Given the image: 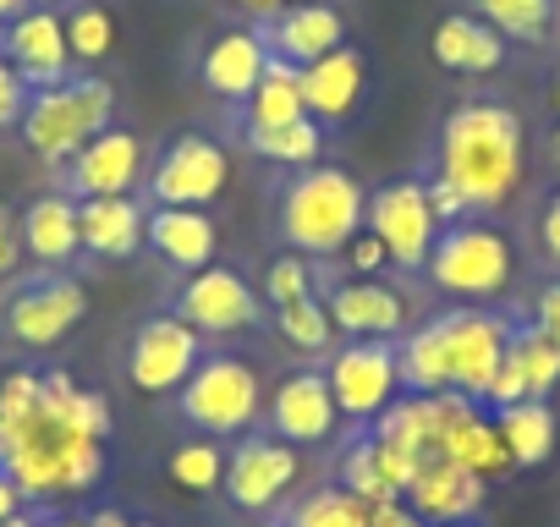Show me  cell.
I'll use <instances>...</instances> for the list:
<instances>
[{
    "mask_svg": "<svg viewBox=\"0 0 560 527\" xmlns=\"http://www.w3.org/2000/svg\"><path fill=\"white\" fill-rule=\"evenodd\" d=\"M105 434H110V407L105 396L83 390L72 374H45L39 407L7 429V472L18 478L23 500H56V494H83L105 472Z\"/></svg>",
    "mask_w": 560,
    "mask_h": 527,
    "instance_id": "6da1fadb",
    "label": "cell"
},
{
    "mask_svg": "<svg viewBox=\"0 0 560 527\" xmlns=\"http://www.w3.org/2000/svg\"><path fill=\"white\" fill-rule=\"evenodd\" d=\"M527 165V132L522 116L500 99H467L440 127V176L462 192L467 214L500 209L522 187Z\"/></svg>",
    "mask_w": 560,
    "mask_h": 527,
    "instance_id": "7a4b0ae2",
    "label": "cell"
},
{
    "mask_svg": "<svg viewBox=\"0 0 560 527\" xmlns=\"http://www.w3.org/2000/svg\"><path fill=\"white\" fill-rule=\"evenodd\" d=\"M369 220V192L352 171L341 165H308L287 192H280V236L292 253L330 258L341 253Z\"/></svg>",
    "mask_w": 560,
    "mask_h": 527,
    "instance_id": "3957f363",
    "label": "cell"
},
{
    "mask_svg": "<svg viewBox=\"0 0 560 527\" xmlns=\"http://www.w3.org/2000/svg\"><path fill=\"white\" fill-rule=\"evenodd\" d=\"M116 116V89L105 78H61L50 89H34L28 94V110H23V138L28 149L45 160V165H72V154L100 138Z\"/></svg>",
    "mask_w": 560,
    "mask_h": 527,
    "instance_id": "277c9868",
    "label": "cell"
},
{
    "mask_svg": "<svg viewBox=\"0 0 560 527\" xmlns=\"http://www.w3.org/2000/svg\"><path fill=\"white\" fill-rule=\"evenodd\" d=\"M429 281L434 292L445 297H462V303H489L511 286L516 276V247L500 225H483V220H456L434 236V253H429Z\"/></svg>",
    "mask_w": 560,
    "mask_h": 527,
    "instance_id": "5b68a950",
    "label": "cell"
},
{
    "mask_svg": "<svg viewBox=\"0 0 560 527\" xmlns=\"http://www.w3.org/2000/svg\"><path fill=\"white\" fill-rule=\"evenodd\" d=\"M176 396H182V418L198 434H220V440L247 434L264 412V385L242 358H203Z\"/></svg>",
    "mask_w": 560,
    "mask_h": 527,
    "instance_id": "8992f818",
    "label": "cell"
},
{
    "mask_svg": "<svg viewBox=\"0 0 560 527\" xmlns=\"http://www.w3.org/2000/svg\"><path fill=\"white\" fill-rule=\"evenodd\" d=\"M440 336H445V358H451V390H462L467 401L483 407V396L511 352L516 325L500 314H483V308H451V314H440Z\"/></svg>",
    "mask_w": 560,
    "mask_h": 527,
    "instance_id": "52a82bcc",
    "label": "cell"
},
{
    "mask_svg": "<svg viewBox=\"0 0 560 527\" xmlns=\"http://www.w3.org/2000/svg\"><path fill=\"white\" fill-rule=\"evenodd\" d=\"M325 379H330V396H336L341 418L374 423L396 401V390H401L396 341H347L341 352H330Z\"/></svg>",
    "mask_w": 560,
    "mask_h": 527,
    "instance_id": "ba28073f",
    "label": "cell"
},
{
    "mask_svg": "<svg viewBox=\"0 0 560 527\" xmlns=\"http://www.w3.org/2000/svg\"><path fill=\"white\" fill-rule=\"evenodd\" d=\"M363 225L385 242L396 270H423L429 253H434V236L445 231L434 220V209H429V187L423 181H390V187L369 192V220Z\"/></svg>",
    "mask_w": 560,
    "mask_h": 527,
    "instance_id": "9c48e42d",
    "label": "cell"
},
{
    "mask_svg": "<svg viewBox=\"0 0 560 527\" xmlns=\"http://www.w3.org/2000/svg\"><path fill=\"white\" fill-rule=\"evenodd\" d=\"M231 181V160L220 143L209 138H176L160 149L154 171H149V192L154 203H176V209H209Z\"/></svg>",
    "mask_w": 560,
    "mask_h": 527,
    "instance_id": "30bf717a",
    "label": "cell"
},
{
    "mask_svg": "<svg viewBox=\"0 0 560 527\" xmlns=\"http://www.w3.org/2000/svg\"><path fill=\"white\" fill-rule=\"evenodd\" d=\"M298 472H303L298 445L275 440V434H253V440H242V445L231 450L220 489H225V500H231L236 511H269V505H280V500L292 494Z\"/></svg>",
    "mask_w": 560,
    "mask_h": 527,
    "instance_id": "8fae6325",
    "label": "cell"
},
{
    "mask_svg": "<svg viewBox=\"0 0 560 527\" xmlns=\"http://www.w3.org/2000/svg\"><path fill=\"white\" fill-rule=\"evenodd\" d=\"M203 363V347H198V330L176 314L165 319H149L138 336H132V352H127V374L143 396H171L192 379V368Z\"/></svg>",
    "mask_w": 560,
    "mask_h": 527,
    "instance_id": "7c38bea8",
    "label": "cell"
},
{
    "mask_svg": "<svg viewBox=\"0 0 560 527\" xmlns=\"http://www.w3.org/2000/svg\"><path fill=\"white\" fill-rule=\"evenodd\" d=\"M258 292L231 270V264H203V270L182 286L176 319H187L198 336H236L258 325Z\"/></svg>",
    "mask_w": 560,
    "mask_h": 527,
    "instance_id": "4fadbf2b",
    "label": "cell"
},
{
    "mask_svg": "<svg viewBox=\"0 0 560 527\" xmlns=\"http://www.w3.org/2000/svg\"><path fill=\"white\" fill-rule=\"evenodd\" d=\"M336 429H341V407L330 396L325 368H298V374H287L275 385V396H269V434L275 440L303 450V445L336 440Z\"/></svg>",
    "mask_w": 560,
    "mask_h": 527,
    "instance_id": "5bb4252c",
    "label": "cell"
},
{
    "mask_svg": "<svg viewBox=\"0 0 560 527\" xmlns=\"http://www.w3.org/2000/svg\"><path fill=\"white\" fill-rule=\"evenodd\" d=\"M0 56L18 67V78L34 89H50L61 78H72V50H67V23L56 7H28L7 23L0 34Z\"/></svg>",
    "mask_w": 560,
    "mask_h": 527,
    "instance_id": "9a60e30c",
    "label": "cell"
},
{
    "mask_svg": "<svg viewBox=\"0 0 560 527\" xmlns=\"http://www.w3.org/2000/svg\"><path fill=\"white\" fill-rule=\"evenodd\" d=\"M143 138L127 127H105L100 138H89L72 165H67V187L72 198H132V187L143 181Z\"/></svg>",
    "mask_w": 560,
    "mask_h": 527,
    "instance_id": "2e32d148",
    "label": "cell"
},
{
    "mask_svg": "<svg viewBox=\"0 0 560 527\" xmlns=\"http://www.w3.org/2000/svg\"><path fill=\"white\" fill-rule=\"evenodd\" d=\"M83 308H89V297H83V286L72 281V276H39L34 286H23L12 303H7V330H12V341H23V347H56L78 319H83Z\"/></svg>",
    "mask_w": 560,
    "mask_h": 527,
    "instance_id": "e0dca14e",
    "label": "cell"
},
{
    "mask_svg": "<svg viewBox=\"0 0 560 527\" xmlns=\"http://www.w3.org/2000/svg\"><path fill=\"white\" fill-rule=\"evenodd\" d=\"M325 308H330V319L347 341H396V336H407V319H412V303L396 286H385L380 276L374 281H363V276L341 281Z\"/></svg>",
    "mask_w": 560,
    "mask_h": 527,
    "instance_id": "ac0fdd59",
    "label": "cell"
},
{
    "mask_svg": "<svg viewBox=\"0 0 560 527\" xmlns=\"http://www.w3.org/2000/svg\"><path fill=\"white\" fill-rule=\"evenodd\" d=\"M264 45L275 61H292V67H308L330 50L347 45V17L325 0H298V7H280L275 17H264Z\"/></svg>",
    "mask_w": 560,
    "mask_h": 527,
    "instance_id": "d6986e66",
    "label": "cell"
},
{
    "mask_svg": "<svg viewBox=\"0 0 560 527\" xmlns=\"http://www.w3.org/2000/svg\"><path fill=\"white\" fill-rule=\"evenodd\" d=\"M483 494H489L483 478H472L467 467H456V461H445V456H429V461L412 472V483H407L401 500H407L429 527H451V522H472V516L483 511Z\"/></svg>",
    "mask_w": 560,
    "mask_h": 527,
    "instance_id": "ffe728a7",
    "label": "cell"
},
{
    "mask_svg": "<svg viewBox=\"0 0 560 527\" xmlns=\"http://www.w3.org/2000/svg\"><path fill=\"white\" fill-rule=\"evenodd\" d=\"M363 83H369V67H363V50H352V45L298 67V89H303V105L314 121H347L363 99Z\"/></svg>",
    "mask_w": 560,
    "mask_h": 527,
    "instance_id": "44dd1931",
    "label": "cell"
},
{
    "mask_svg": "<svg viewBox=\"0 0 560 527\" xmlns=\"http://www.w3.org/2000/svg\"><path fill=\"white\" fill-rule=\"evenodd\" d=\"M143 242H149L165 264L187 270V276H198L203 264H214V247H220L214 220H209L203 209H176V203H154V209H149Z\"/></svg>",
    "mask_w": 560,
    "mask_h": 527,
    "instance_id": "7402d4cb",
    "label": "cell"
},
{
    "mask_svg": "<svg viewBox=\"0 0 560 527\" xmlns=\"http://www.w3.org/2000/svg\"><path fill=\"white\" fill-rule=\"evenodd\" d=\"M18 236H23V253L45 270H61L83 253V236H78V198L72 192H45L34 198L23 214H18Z\"/></svg>",
    "mask_w": 560,
    "mask_h": 527,
    "instance_id": "603a6c76",
    "label": "cell"
},
{
    "mask_svg": "<svg viewBox=\"0 0 560 527\" xmlns=\"http://www.w3.org/2000/svg\"><path fill=\"white\" fill-rule=\"evenodd\" d=\"M264 67H269L264 34H258V28H231V34H220V39L203 50V67H198V72H203V89H209L214 99L242 105V99L258 89Z\"/></svg>",
    "mask_w": 560,
    "mask_h": 527,
    "instance_id": "cb8c5ba5",
    "label": "cell"
},
{
    "mask_svg": "<svg viewBox=\"0 0 560 527\" xmlns=\"http://www.w3.org/2000/svg\"><path fill=\"white\" fill-rule=\"evenodd\" d=\"M418 461L401 456L396 445H385L380 434H363L352 440V450L341 456V489H352L363 505H380V500H401L407 483H412Z\"/></svg>",
    "mask_w": 560,
    "mask_h": 527,
    "instance_id": "d4e9b609",
    "label": "cell"
},
{
    "mask_svg": "<svg viewBox=\"0 0 560 527\" xmlns=\"http://www.w3.org/2000/svg\"><path fill=\"white\" fill-rule=\"evenodd\" d=\"M429 50H434V61H440L445 72H467V78H483V72H494V67L505 61V39H500L478 12H451V17H440L434 34H429Z\"/></svg>",
    "mask_w": 560,
    "mask_h": 527,
    "instance_id": "484cf974",
    "label": "cell"
},
{
    "mask_svg": "<svg viewBox=\"0 0 560 527\" xmlns=\"http://www.w3.org/2000/svg\"><path fill=\"white\" fill-rule=\"evenodd\" d=\"M143 220L138 198H78V236L100 258H132L143 247Z\"/></svg>",
    "mask_w": 560,
    "mask_h": 527,
    "instance_id": "4316f807",
    "label": "cell"
},
{
    "mask_svg": "<svg viewBox=\"0 0 560 527\" xmlns=\"http://www.w3.org/2000/svg\"><path fill=\"white\" fill-rule=\"evenodd\" d=\"M494 429H500V440H505V450H511V467H538V461L555 456V434H560V423H555L549 401H516V407H500V412H494Z\"/></svg>",
    "mask_w": 560,
    "mask_h": 527,
    "instance_id": "83f0119b",
    "label": "cell"
},
{
    "mask_svg": "<svg viewBox=\"0 0 560 527\" xmlns=\"http://www.w3.org/2000/svg\"><path fill=\"white\" fill-rule=\"evenodd\" d=\"M303 116H308V105H303V89H298V67L269 56L258 89L242 99V127L258 132V127H287V121H303Z\"/></svg>",
    "mask_w": 560,
    "mask_h": 527,
    "instance_id": "f1b7e54d",
    "label": "cell"
},
{
    "mask_svg": "<svg viewBox=\"0 0 560 527\" xmlns=\"http://www.w3.org/2000/svg\"><path fill=\"white\" fill-rule=\"evenodd\" d=\"M396 363H401V390H412V396H440V390H451V358H445L440 319L407 330L401 347H396Z\"/></svg>",
    "mask_w": 560,
    "mask_h": 527,
    "instance_id": "f546056e",
    "label": "cell"
},
{
    "mask_svg": "<svg viewBox=\"0 0 560 527\" xmlns=\"http://www.w3.org/2000/svg\"><path fill=\"white\" fill-rule=\"evenodd\" d=\"M445 461H456V467H467L472 478H500V472H511V450H505V440H500V429H494V418H483V407L478 412H467L456 429H451V440H445Z\"/></svg>",
    "mask_w": 560,
    "mask_h": 527,
    "instance_id": "4dcf8cb0",
    "label": "cell"
},
{
    "mask_svg": "<svg viewBox=\"0 0 560 527\" xmlns=\"http://www.w3.org/2000/svg\"><path fill=\"white\" fill-rule=\"evenodd\" d=\"M247 149L253 154H264V160H275V165H319V154H325V132H319V121L314 116H303V121H287V127H247Z\"/></svg>",
    "mask_w": 560,
    "mask_h": 527,
    "instance_id": "1f68e13d",
    "label": "cell"
},
{
    "mask_svg": "<svg viewBox=\"0 0 560 527\" xmlns=\"http://www.w3.org/2000/svg\"><path fill=\"white\" fill-rule=\"evenodd\" d=\"M287 527H369V505L341 483H319L292 505Z\"/></svg>",
    "mask_w": 560,
    "mask_h": 527,
    "instance_id": "d6a6232c",
    "label": "cell"
},
{
    "mask_svg": "<svg viewBox=\"0 0 560 527\" xmlns=\"http://www.w3.org/2000/svg\"><path fill=\"white\" fill-rule=\"evenodd\" d=\"M478 17L516 45H538L555 23V0H478Z\"/></svg>",
    "mask_w": 560,
    "mask_h": 527,
    "instance_id": "836d02e7",
    "label": "cell"
},
{
    "mask_svg": "<svg viewBox=\"0 0 560 527\" xmlns=\"http://www.w3.org/2000/svg\"><path fill=\"white\" fill-rule=\"evenodd\" d=\"M61 23H67V50H72L78 67H94V61L110 56V45H116V17H110L105 7H94V0H78L72 12H61Z\"/></svg>",
    "mask_w": 560,
    "mask_h": 527,
    "instance_id": "e575fe53",
    "label": "cell"
},
{
    "mask_svg": "<svg viewBox=\"0 0 560 527\" xmlns=\"http://www.w3.org/2000/svg\"><path fill=\"white\" fill-rule=\"evenodd\" d=\"M511 358H516V368H522V379H527V401H544V396L560 385V347H555L549 336H538L533 325H522V330L511 336Z\"/></svg>",
    "mask_w": 560,
    "mask_h": 527,
    "instance_id": "d590c367",
    "label": "cell"
},
{
    "mask_svg": "<svg viewBox=\"0 0 560 527\" xmlns=\"http://www.w3.org/2000/svg\"><path fill=\"white\" fill-rule=\"evenodd\" d=\"M165 472H171L187 494H209V489H220V483H225V456H220V445H214V440H187V445H176V450H171Z\"/></svg>",
    "mask_w": 560,
    "mask_h": 527,
    "instance_id": "8d00e7d4",
    "label": "cell"
},
{
    "mask_svg": "<svg viewBox=\"0 0 560 527\" xmlns=\"http://www.w3.org/2000/svg\"><path fill=\"white\" fill-rule=\"evenodd\" d=\"M275 319H280V336H287L298 352H330V341H336V319H330V308L319 297L275 308Z\"/></svg>",
    "mask_w": 560,
    "mask_h": 527,
    "instance_id": "74e56055",
    "label": "cell"
},
{
    "mask_svg": "<svg viewBox=\"0 0 560 527\" xmlns=\"http://www.w3.org/2000/svg\"><path fill=\"white\" fill-rule=\"evenodd\" d=\"M264 297H269L275 308L314 297V264H308V253H287V258H275V264H269V276H264Z\"/></svg>",
    "mask_w": 560,
    "mask_h": 527,
    "instance_id": "f35d334b",
    "label": "cell"
},
{
    "mask_svg": "<svg viewBox=\"0 0 560 527\" xmlns=\"http://www.w3.org/2000/svg\"><path fill=\"white\" fill-rule=\"evenodd\" d=\"M39 396H45V379L39 374H28V368L7 374V379H0V429H18L39 407Z\"/></svg>",
    "mask_w": 560,
    "mask_h": 527,
    "instance_id": "ab89813d",
    "label": "cell"
},
{
    "mask_svg": "<svg viewBox=\"0 0 560 527\" xmlns=\"http://www.w3.org/2000/svg\"><path fill=\"white\" fill-rule=\"evenodd\" d=\"M341 253H347V264H352V276H363V281H374L380 270H390V253H385V242H380L369 225H363V231H358Z\"/></svg>",
    "mask_w": 560,
    "mask_h": 527,
    "instance_id": "60d3db41",
    "label": "cell"
},
{
    "mask_svg": "<svg viewBox=\"0 0 560 527\" xmlns=\"http://www.w3.org/2000/svg\"><path fill=\"white\" fill-rule=\"evenodd\" d=\"M23 110H28V83L18 78V67L7 56H0V127L23 121Z\"/></svg>",
    "mask_w": 560,
    "mask_h": 527,
    "instance_id": "b9f144b4",
    "label": "cell"
},
{
    "mask_svg": "<svg viewBox=\"0 0 560 527\" xmlns=\"http://www.w3.org/2000/svg\"><path fill=\"white\" fill-rule=\"evenodd\" d=\"M423 187H429V209H434V220H440V225H456V220L467 214L462 192H456L445 176H434V181H423Z\"/></svg>",
    "mask_w": 560,
    "mask_h": 527,
    "instance_id": "7bdbcfd3",
    "label": "cell"
},
{
    "mask_svg": "<svg viewBox=\"0 0 560 527\" xmlns=\"http://www.w3.org/2000/svg\"><path fill=\"white\" fill-rule=\"evenodd\" d=\"M533 330L560 347V281H549V286L538 292V303H533Z\"/></svg>",
    "mask_w": 560,
    "mask_h": 527,
    "instance_id": "ee69618b",
    "label": "cell"
},
{
    "mask_svg": "<svg viewBox=\"0 0 560 527\" xmlns=\"http://www.w3.org/2000/svg\"><path fill=\"white\" fill-rule=\"evenodd\" d=\"M18 258H23V236H18V214L0 203V281H7L18 270Z\"/></svg>",
    "mask_w": 560,
    "mask_h": 527,
    "instance_id": "f6af8a7d",
    "label": "cell"
},
{
    "mask_svg": "<svg viewBox=\"0 0 560 527\" xmlns=\"http://www.w3.org/2000/svg\"><path fill=\"white\" fill-rule=\"evenodd\" d=\"M369 527H429L407 500H380V505H369Z\"/></svg>",
    "mask_w": 560,
    "mask_h": 527,
    "instance_id": "bcb514c9",
    "label": "cell"
},
{
    "mask_svg": "<svg viewBox=\"0 0 560 527\" xmlns=\"http://www.w3.org/2000/svg\"><path fill=\"white\" fill-rule=\"evenodd\" d=\"M538 242H544V253L560 264V192L544 203V214H538Z\"/></svg>",
    "mask_w": 560,
    "mask_h": 527,
    "instance_id": "7dc6e473",
    "label": "cell"
},
{
    "mask_svg": "<svg viewBox=\"0 0 560 527\" xmlns=\"http://www.w3.org/2000/svg\"><path fill=\"white\" fill-rule=\"evenodd\" d=\"M18 511H23V489H18V478L7 467H0V522H12Z\"/></svg>",
    "mask_w": 560,
    "mask_h": 527,
    "instance_id": "c3c4849f",
    "label": "cell"
},
{
    "mask_svg": "<svg viewBox=\"0 0 560 527\" xmlns=\"http://www.w3.org/2000/svg\"><path fill=\"white\" fill-rule=\"evenodd\" d=\"M236 7H242V12H253V17L264 23V17H275L280 7H287V0H236Z\"/></svg>",
    "mask_w": 560,
    "mask_h": 527,
    "instance_id": "681fc988",
    "label": "cell"
},
{
    "mask_svg": "<svg viewBox=\"0 0 560 527\" xmlns=\"http://www.w3.org/2000/svg\"><path fill=\"white\" fill-rule=\"evenodd\" d=\"M94 527H154V522H127L121 511H94Z\"/></svg>",
    "mask_w": 560,
    "mask_h": 527,
    "instance_id": "f907efd6",
    "label": "cell"
},
{
    "mask_svg": "<svg viewBox=\"0 0 560 527\" xmlns=\"http://www.w3.org/2000/svg\"><path fill=\"white\" fill-rule=\"evenodd\" d=\"M34 7V0H0V23H12L18 12H28Z\"/></svg>",
    "mask_w": 560,
    "mask_h": 527,
    "instance_id": "816d5d0a",
    "label": "cell"
},
{
    "mask_svg": "<svg viewBox=\"0 0 560 527\" xmlns=\"http://www.w3.org/2000/svg\"><path fill=\"white\" fill-rule=\"evenodd\" d=\"M50 527H94V516H56Z\"/></svg>",
    "mask_w": 560,
    "mask_h": 527,
    "instance_id": "f5cc1de1",
    "label": "cell"
},
{
    "mask_svg": "<svg viewBox=\"0 0 560 527\" xmlns=\"http://www.w3.org/2000/svg\"><path fill=\"white\" fill-rule=\"evenodd\" d=\"M549 160H555V176H560V127H555V138H549Z\"/></svg>",
    "mask_w": 560,
    "mask_h": 527,
    "instance_id": "db71d44e",
    "label": "cell"
},
{
    "mask_svg": "<svg viewBox=\"0 0 560 527\" xmlns=\"http://www.w3.org/2000/svg\"><path fill=\"white\" fill-rule=\"evenodd\" d=\"M0 527H39V522H28V516H23V511H18V516H12V522H0Z\"/></svg>",
    "mask_w": 560,
    "mask_h": 527,
    "instance_id": "11a10c76",
    "label": "cell"
},
{
    "mask_svg": "<svg viewBox=\"0 0 560 527\" xmlns=\"http://www.w3.org/2000/svg\"><path fill=\"white\" fill-rule=\"evenodd\" d=\"M549 105H555V116H560V78H555V89H549Z\"/></svg>",
    "mask_w": 560,
    "mask_h": 527,
    "instance_id": "9f6ffc18",
    "label": "cell"
},
{
    "mask_svg": "<svg viewBox=\"0 0 560 527\" xmlns=\"http://www.w3.org/2000/svg\"><path fill=\"white\" fill-rule=\"evenodd\" d=\"M0 467H7V429H0Z\"/></svg>",
    "mask_w": 560,
    "mask_h": 527,
    "instance_id": "6f0895ef",
    "label": "cell"
},
{
    "mask_svg": "<svg viewBox=\"0 0 560 527\" xmlns=\"http://www.w3.org/2000/svg\"><path fill=\"white\" fill-rule=\"evenodd\" d=\"M34 7H56V0H34Z\"/></svg>",
    "mask_w": 560,
    "mask_h": 527,
    "instance_id": "680465c9",
    "label": "cell"
},
{
    "mask_svg": "<svg viewBox=\"0 0 560 527\" xmlns=\"http://www.w3.org/2000/svg\"><path fill=\"white\" fill-rule=\"evenodd\" d=\"M264 527H287V522H264Z\"/></svg>",
    "mask_w": 560,
    "mask_h": 527,
    "instance_id": "91938a15",
    "label": "cell"
},
{
    "mask_svg": "<svg viewBox=\"0 0 560 527\" xmlns=\"http://www.w3.org/2000/svg\"><path fill=\"white\" fill-rule=\"evenodd\" d=\"M451 527H472V522H451Z\"/></svg>",
    "mask_w": 560,
    "mask_h": 527,
    "instance_id": "94428289",
    "label": "cell"
},
{
    "mask_svg": "<svg viewBox=\"0 0 560 527\" xmlns=\"http://www.w3.org/2000/svg\"><path fill=\"white\" fill-rule=\"evenodd\" d=\"M287 7H298V0H287Z\"/></svg>",
    "mask_w": 560,
    "mask_h": 527,
    "instance_id": "6125c7cd",
    "label": "cell"
}]
</instances>
